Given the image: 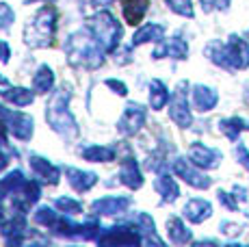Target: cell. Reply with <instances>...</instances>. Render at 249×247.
Listing matches in <instances>:
<instances>
[{
  "instance_id": "obj_35",
  "label": "cell",
  "mask_w": 249,
  "mask_h": 247,
  "mask_svg": "<svg viewBox=\"0 0 249 247\" xmlns=\"http://www.w3.org/2000/svg\"><path fill=\"white\" fill-rule=\"evenodd\" d=\"M107 87H111L115 93H119V96H126L128 93V89H126V85L122 83V80H115V78H108L107 80Z\"/></svg>"
},
{
  "instance_id": "obj_38",
  "label": "cell",
  "mask_w": 249,
  "mask_h": 247,
  "mask_svg": "<svg viewBox=\"0 0 249 247\" xmlns=\"http://www.w3.org/2000/svg\"><path fill=\"white\" fill-rule=\"evenodd\" d=\"M9 56H11V54H9V46L4 44V41H0V61H2V63H7Z\"/></svg>"
},
{
  "instance_id": "obj_7",
  "label": "cell",
  "mask_w": 249,
  "mask_h": 247,
  "mask_svg": "<svg viewBox=\"0 0 249 247\" xmlns=\"http://www.w3.org/2000/svg\"><path fill=\"white\" fill-rule=\"evenodd\" d=\"M174 172L178 174L184 182H189L191 187H195V189H208L210 187V178H208V176H204L202 172H197V169H195L193 165H191L189 160H184V159L174 160Z\"/></svg>"
},
{
  "instance_id": "obj_29",
  "label": "cell",
  "mask_w": 249,
  "mask_h": 247,
  "mask_svg": "<svg viewBox=\"0 0 249 247\" xmlns=\"http://www.w3.org/2000/svg\"><path fill=\"white\" fill-rule=\"evenodd\" d=\"M169 4V9L178 16H184V18H193V4L191 0H165Z\"/></svg>"
},
{
  "instance_id": "obj_5",
  "label": "cell",
  "mask_w": 249,
  "mask_h": 247,
  "mask_svg": "<svg viewBox=\"0 0 249 247\" xmlns=\"http://www.w3.org/2000/svg\"><path fill=\"white\" fill-rule=\"evenodd\" d=\"M91 26V33L95 35V39L102 44V48L107 52H113L117 48L119 44V37H122V26L115 22V18L111 13H100V16H95L93 20L89 22Z\"/></svg>"
},
{
  "instance_id": "obj_11",
  "label": "cell",
  "mask_w": 249,
  "mask_h": 247,
  "mask_svg": "<svg viewBox=\"0 0 249 247\" xmlns=\"http://www.w3.org/2000/svg\"><path fill=\"white\" fill-rule=\"evenodd\" d=\"M7 126H9V130L13 132V137H18V139H22V141H28L33 135V120L28 115H24V113L9 111Z\"/></svg>"
},
{
  "instance_id": "obj_28",
  "label": "cell",
  "mask_w": 249,
  "mask_h": 247,
  "mask_svg": "<svg viewBox=\"0 0 249 247\" xmlns=\"http://www.w3.org/2000/svg\"><path fill=\"white\" fill-rule=\"evenodd\" d=\"M221 130L226 132V137L230 141H236L243 130H249V124L245 120H241V117H232V120L221 122Z\"/></svg>"
},
{
  "instance_id": "obj_26",
  "label": "cell",
  "mask_w": 249,
  "mask_h": 247,
  "mask_svg": "<svg viewBox=\"0 0 249 247\" xmlns=\"http://www.w3.org/2000/svg\"><path fill=\"white\" fill-rule=\"evenodd\" d=\"M154 187H156V191L162 195L165 202H174V199L180 195L178 184H176L174 178H169V176H160V178L154 182Z\"/></svg>"
},
{
  "instance_id": "obj_10",
  "label": "cell",
  "mask_w": 249,
  "mask_h": 247,
  "mask_svg": "<svg viewBox=\"0 0 249 247\" xmlns=\"http://www.w3.org/2000/svg\"><path fill=\"white\" fill-rule=\"evenodd\" d=\"M191 163L197 165V167L204 169H214L219 167V160H221V154L213 148H206L204 143H193L191 145Z\"/></svg>"
},
{
  "instance_id": "obj_36",
  "label": "cell",
  "mask_w": 249,
  "mask_h": 247,
  "mask_svg": "<svg viewBox=\"0 0 249 247\" xmlns=\"http://www.w3.org/2000/svg\"><path fill=\"white\" fill-rule=\"evenodd\" d=\"M219 202H221L223 206H228L230 211H234V208H236V202H234L232 195H230V193H226V191H219Z\"/></svg>"
},
{
  "instance_id": "obj_33",
  "label": "cell",
  "mask_w": 249,
  "mask_h": 247,
  "mask_svg": "<svg viewBox=\"0 0 249 247\" xmlns=\"http://www.w3.org/2000/svg\"><path fill=\"white\" fill-rule=\"evenodd\" d=\"M11 22H13L11 7H9V4H4V2H0V31H2V28H7Z\"/></svg>"
},
{
  "instance_id": "obj_30",
  "label": "cell",
  "mask_w": 249,
  "mask_h": 247,
  "mask_svg": "<svg viewBox=\"0 0 249 247\" xmlns=\"http://www.w3.org/2000/svg\"><path fill=\"white\" fill-rule=\"evenodd\" d=\"M56 219H59V215H56L52 208H48V206L37 208V212H35V221L41 223V226H46V228H52V223H54Z\"/></svg>"
},
{
  "instance_id": "obj_40",
  "label": "cell",
  "mask_w": 249,
  "mask_h": 247,
  "mask_svg": "<svg viewBox=\"0 0 249 247\" xmlns=\"http://www.w3.org/2000/svg\"><path fill=\"white\" fill-rule=\"evenodd\" d=\"M113 0H93V4H98V7H104V4H111Z\"/></svg>"
},
{
  "instance_id": "obj_8",
  "label": "cell",
  "mask_w": 249,
  "mask_h": 247,
  "mask_svg": "<svg viewBox=\"0 0 249 247\" xmlns=\"http://www.w3.org/2000/svg\"><path fill=\"white\" fill-rule=\"evenodd\" d=\"M143 122H145V108L139 106V104H128L126 113H124V117L119 120L117 128L122 135H135L139 128L143 126Z\"/></svg>"
},
{
  "instance_id": "obj_4",
  "label": "cell",
  "mask_w": 249,
  "mask_h": 247,
  "mask_svg": "<svg viewBox=\"0 0 249 247\" xmlns=\"http://www.w3.org/2000/svg\"><path fill=\"white\" fill-rule=\"evenodd\" d=\"M68 100H70V93H65V89H63V91H59L50 100L48 111H46V120L52 126V130L63 135L65 139H70V137H74L76 132H78L74 115H71L68 108Z\"/></svg>"
},
{
  "instance_id": "obj_24",
  "label": "cell",
  "mask_w": 249,
  "mask_h": 247,
  "mask_svg": "<svg viewBox=\"0 0 249 247\" xmlns=\"http://www.w3.org/2000/svg\"><path fill=\"white\" fill-rule=\"evenodd\" d=\"M52 85H54V74H52V70L48 65H41L37 70V74L33 76V87L39 93H48L52 89Z\"/></svg>"
},
{
  "instance_id": "obj_25",
  "label": "cell",
  "mask_w": 249,
  "mask_h": 247,
  "mask_svg": "<svg viewBox=\"0 0 249 247\" xmlns=\"http://www.w3.org/2000/svg\"><path fill=\"white\" fill-rule=\"evenodd\" d=\"M167 234H169V241H174V243H189L191 241V232L184 228V223H182L178 217H174V219L167 221Z\"/></svg>"
},
{
  "instance_id": "obj_15",
  "label": "cell",
  "mask_w": 249,
  "mask_h": 247,
  "mask_svg": "<svg viewBox=\"0 0 249 247\" xmlns=\"http://www.w3.org/2000/svg\"><path fill=\"white\" fill-rule=\"evenodd\" d=\"M65 176H68L70 184H71V187H74L78 193L89 191V189L93 187L95 182H98V176H95V174H91V172H80V169H71V167L65 169Z\"/></svg>"
},
{
  "instance_id": "obj_3",
  "label": "cell",
  "mask_w": 249,
  "mask_h": 247,
  "mask_svg": "<svg viewBox=\"0 0 249 247\" xmlns=\"http://www.w3.org/2000/svg\"><path fill=\"white\" fill-rule=\"evenodd\" d=\"M56 33V11L54 7H41L39 11L35 13L33 22L26 26L24 31V41L33 48H46V46L52 44Z\"/></svg>"
},
{
  "instance_id": "obj_17",
  "label": "cell",
  "mask_w": 249,
  "mask_h": 247,
  "mask_svg": "<svg viewBox=\"0 0 249 247\" xmlns=\"http://www.w3.org/2000/svg\"><path fill=\"white\" fill-rule=\"evenodd\" d=\"M217 100H219V96L214 89L204 87V85H195L193 87V104L199 111H210V108H214Z\"/></svg>"
},
{
  "instance_id": "obj_21",
  "label": "cell",
  "mask_w": 249,
  "mask_h": 247,
  "mask_svg": "<svg viewBox=\"0 0 249 247\" xmlns=\"http://www.w3.org/2000/svg\"><path fill=\"white\" fill-rule=\"evenodd\" d=\"M162 37H165V28L160 24H147V26H143L141 31L135 33L132 46H141V44H147V41H160Z\"/></svg>"
},
{
  "instance_id": "obj_43",
  "label": "cell",
  "mask_w": 249,
  "mask_h": 247,
  "mask_svg": "<svg viewBox=\"0 0 249 247\" xmlns=\"http://www.w3.org/2000/svg\"><path fill=\"white\" fill-rule=\"evenodd\" d=\"M245 91H247V96H249V83L245 85Z\"/></svg>"
},
{
  "instance_id": "obj_42",
  "label": "cell",
  "mask_w": 249,
  "mask_h": 247,
  "mask_svg": "<svg viewBox=\"0 0 249 247\" xmlns=\"http://www.w3.org/2000/svg\"><path fill=\"white\" fill-rule=\"evenodd\" d=\"M2 217H4V215H2V206H0V223H2Z\"/></svg>"
},
{
  "instance_id": "obj_22",
  "label": "cell",
  "mask_w": 249,
  "mask_h": 247,
  "mask_svg": "<svg viewBox=\"0 0 249 247\" xmlns=\"http://www.w3.org/2000/svg\"><path fill=\"white\" fill-rule=\"evenodd\" d=\"M24 184H26V180H24L22 172L16 169V172H11L7 178L0 180V197H7V195H11V193H18Z\"/></svg>"
},
{
  "instance_id": "obj_44",
  "label": "cell",
  "mask_w": 249,
  "mask_h": 247,
  "mask_svg": "<svg viewBox=\"0 0 249 247\" xmlns=\"http://www.w3.org/2000/svg\"><path fill=\"white\" fill-rule=\"evenodd\" d=\"M2 83H4V80H2V78H0V85H2Z\"/></svg>"
},
{
  "instance_id": "obj_14",
  "label": "cell",
  "mask_w": 249,
  "mask_h": 247,
  "mask_svg": "<svg viewBox=\"0 0 249 247\" xmlns=\"http://www.w3.org/2000/svg\"><path fill=\"white\" fill-rule=\"evenodd\" d=\"M122 7H124V18H126V22L135 26L147 13L150 0H122Z\"/></svg>"
},
{
  "instance_id": "obj_34",
  "label": "cell",
  "mask_w": 249,
  "mask_h": 247,
  "mask_svg": "<svg viewBox=\"0 0 249 247\" xmlns=\"http://www.w3.org/2000/svg\"><path fill=\"white\" fill-rule=\"evenodd\" d=\"M204 11H213V9H228L230 0H202Z\"/></svg>"
},
{
  "instance_id": "obj_32",
  "label": "cell",
  "mask_w": 249,
  "mask_h": 247,
  "mask_svg": "<svg viewBox=\"0 0 249 247\" xmlns=\"http://www.w3.org/2000/svg\"><path fill=\"white\" fill-rule=\"evenodd\" d=\"M139 223H141V230L145 232L147 236H150V241H156V243H160L159 239H156V234H154V221L150 219L147 215H139Z\"/></svg>"
},
{
  "instance_id": "obj_37",
  "label": "cell",
  "mask_w": 249,
  "mask_h": 247,
  "mask_svg": "<svg viewBox=\"0 0 249 247\" xmlns=\"http://www.w3.org/2000/svg\"><path fill=\"white\" fill-rule=\"evenodd\" d=\"M236 156H238V160H241V165H245V169H249V152H247L245 145H238Z\"/></svg>"
},
{
  "instance_id": "obj_19",
  "label": "cell",
  "mask_w": 249,
  "mask_h": 247,
  "mask_svg": "<svg viewBox=\"0 0 249 247\" xmlns=\"http://www.w3.org/2000/svg\"><path fill=\"white\" fill-rule=\"evenodd\" d=\"M0 96L7 98L9 102H13L16 106H28V104L33 102V93L28 91V89H22V87L11 89L7 83L0 85Z\"/></svg>"
},
{
  "instance_id": "obj_20",
  "label": "cell",
  "mask_w": 249,
  "mask_h": 247,
  "mask_svg": "<svg viewBox=\"0 0 249 247\" xmlns=\"http://www.w3.org/2000/svg\"><path fill=\"white\" fill-rule=\"evenodd\" d=\"M165 54L167 56H174V59H186V54H189V46H186L184 41L180 39V37H174L169 44L160 46V48L154 52L156 59H162Z\"/></svg>"
},
{
  "instance_id": "obj_9",
  "label": "cell",
  "mask_w": 249,
  "mask_h": 247,
  "mask_svg": "<svg viewBox=\"0 0 249 247\" xmlns=\"http://www.w3.org/2000/svg\"><path fill=\"white\" fill-rule=\"evenodd\" d=\"M141 241L139 232L130 230V228H111V230H104V234L98 236V243L102 245H135Z\"/></svg>"
},
{
  "instance_id": "obj_31",
  "label": "cell",
  "mask_w": 249,
  "mask_h": 247,
  "mask_svg": "<svg viewBox=\"0 0 249 247\" xmlns=\"http://www.w3.org/2000/svg\"><path fill=\"white\" fill-rule=\"evenodd\" d=\"M56 208L63 212H68V215H78L80 211H83V206H80L76 199H70V197H59L56 199Z\"/></svg>"
},
{
  "instance_id": "obj_13",
  "label": "cell",
  "mask_w": 249,
  "mask_h": 247,
  "mask_svg": "<svg viewBox=\"0 0 249 247\" xmlns=\"http://www.w3.org/2000/svg\"><path fill=\"white\" fill-rule=\"evenodd\" d=\"M210 215H213V206H210L206 199H191L184 206V217L191 223H202L208 219Z\"/></svg>"
},
{
  "instance_id": "obj_18",
  "label": "cell",
  "mask_w": 249,
  "mask_h": 247,
  "mask_svg": "<svg viewBox=\"0 0 249 247\" xmlns=\"http://www.w3.org/2000/svg\"><path fill=\"white\" fill-rule=\"evenodd\" d=\"M28 163H31L33 172L39 176V178H44L46 182H50V184L59 182V169H56L52 163H48L46 159H41V156H31Z\"/></svg>"
},
{
  "instance_id": "obj_16",
  "label": "cell",
  "mask_w": 249,
  "mask_h": 247,
  "mask_svg": "<svg viewBox=\"0 0 249 247\" xmlns=\"http://www.w3.org/2000/svg\"><path fill=\"white\" fill-rule=\"evenodd\" d=\"M119 178H122V182L126 184V187H130V189H139L143 184V176H141L137 163L132 159H124L122 160V167H119Z\"/></svg>"
},
{
  "instance_id": "obj_6",
  "label": "cell",
  "mask_w": 249,
  "mask_h": 247,
  "mask_svg": "<svg viewBox=\"0 0 249 247\" xmlns=\"http://www.w3.org/2000/svg\"><path fill=\"white\" fill-rule=\"evenodd\" d=\"M186 83H180L178 91L174 93V100H171V106H169V115L178 126L186 128L191 126V111H189V102H186Z\"/></svg>"
},
{
  "instance_id": "obj_39",
  "label": "cell",
  "mask_w": 249,
  "mask_h": 247,
  "mask_svg": "<svg viewBox=\"0 0 249 247\" xmlns=\"http://www.w3.org/2000/svg\"><path fill=\"white\" fill-rule=\"evenodd\" d=\"M0 148H2V145H0ZM7 163H9V159L2 154V152H0V172H2V169L7 167Z\"/></svg>"
},
{
  "instance_id": "obj_23",
  "label": "cell",
  "mask_w": 249,
  "mask_h": 247,
  "mask_svg": "<svg viewBox=\"0 0 249 247\" xmlns=\"http://www.w3.org/2000/svg\"><path fill=\"white\" fill-rule=\"evenodd\" d=\"M85 160H91V163H108V160L115 159V150L113 148H104V145H91V148L80 152Z\"/></svg>"
},
{
  "instance_id": "obj_12",
  "label": "cell",
  "mask_w": 249,
  "mask_h": 247,
  "mask_svg": "<svg viewBox=\"0 0 249 247\" xmlns=\"http://www.w3.org/2000/svg\"><path fill=\"white\" fill-rule=\"evenodd\" d=\"M128 206H130V197H102V199H95V202L91 204L93 212H98V215L124 212Z\"/></svg>"
},
{
  "instance_id": "obj_2",
  "label": "cell",
  "mask_w": 249,
  "mask_h": 247,
  "mask_svg": "<svg viewBox=\"0 0 249 247\" xmlns=\"http://www.w3.org/2000/svg\"><path fill=\"white\" fill-rule=\"evenodd\" d=\"M206 54L226 70H245L249 65V44L238 37H230L228 44H210Z\"/></svg>"
},
{
  "instance_id": "obj_27",
  "label": "cell",
  "mask_w": 249,
  "mask_h": 247,
  "mask_svg": "<svg viewBox=\"0 0 249 247\" xmlns=\"http://www.w3.org/2000/svg\"><path fill=\"white\" fill-rule=\"evenodd\" d=\"M150 102H152V108H156V111H160V108L169 102V91H167V87L160 83V80H152V85H150Z\"/></svg>"
},
{
  "instance_id": "obj_41",
  "label": "cell",
  "mask_w": 249,
  "mask_h": 247,
  "mask_svg": "<svg viewBox=\"0 0 249 247\" xmlns=\"http://www.w3.org/2000/svg\"><path fill=\"white\" fill-rule=\"evenodd\" d=\"M26 2H37V0H26ZM44 2H54V0H44Z\"/></svg>"
},
{
  "instance_id": "obj_1",
  "label": "cell",
  "mask_w": 249,
  "mask_h": 247,
  "mask_svg": "<svg viewBox=\"0 0 249 247\" xmlns=\"http://www.w3.org/2000/svg\"><path fill=\"white\" fill-rule=\"evenodd\" d=\"M104 50L102 44L95 39V35H89V33H76L68 39L65 44V54H68V61L76 68H100L104 61Z\"/></svg>"
}]
</instances>
